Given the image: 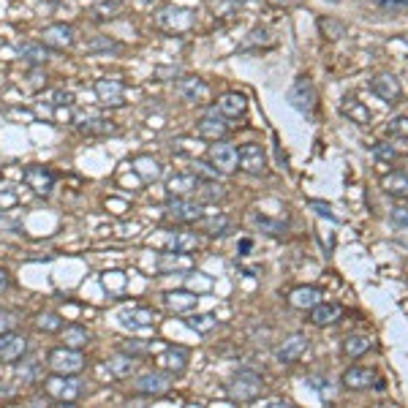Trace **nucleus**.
<instances>
[{
  "label": "nucleus",
  "mask_w": 408,
  "mask_h": 408,
  "mask_svg": "<svg viewBox=\"0 0 408 408\" xmlns=\"http://www.w3.org/2000/svg\"><path fill=\"white\" fill-rule=\"evenodd\" d=\"M44 392L57 403H76L85 395V381L76 375H66V373H52L44 381Z\"/></svg>",
  "instance_id": "obj_1"
},
{
  "label": "nucleus",
  "mask_w": 408,
  "mask_h": 408,
  "mask_svg": "<svg viewBox=\"0 0 408 408\" xmlns=\"http://www.w3.org/2000/svg\"><path fill=\"white\" fill-rule=\"evenodd\" d=\"M229 397L234 403H250V400H256L262 392H264V381H262V375L253 371H240L234 378L229 381Z\"/></svg>",
  "instance_id": "obj_2"
},
{
  "label": "nucleus",
  "mask_w": 408,
  "mask_h": 408,
  "mask_svg": "<svg viewBox=\"0 0 408 408\" xmlns=\"http://www.w3.org/2000/svg\"><path fill=\"white\" fill-rule=\"evenodd\" d=\"M88 359L79 354V349H69V346H60L52 349L47 354V368L52 373H66V375H76V373L85 371Z\"/></svg>",
  "instance_id": "obj_3"
},
{
  "label": "nucleus",
  "mask_w": 408,
  "mask_h": 408,
  "mask_svg": "<svg viewBox=\"0 0 408 408\" xmlns=\"http://www.w3.org/2000/svg\"><path fill=\"white\" fill-rule=\"evenodd\" d=\"M202 213H204L202 202H194L188 196H172V202L163 207L166 221H172V223H196Z\"/></svg>",
  "instance_id": "obj_4"
},
{
  "label": "nucleus",
  "mask_w": 408,
  "mask_h": 408,
  "mask_svg": "<svg viewBox=\"0 0 408 408\" xmlns=\"http://www.w3.org/2000/svg\"><path fill=\"white\" fill-rule=\"evenodd\" d=\"M237 166L245 172V175H253V177H262L267 172V153L262 144L256 142H245L240 150H237Z\"/></svg>",
  "instance_id": "obj_5"
},
{
  "label": "nucleus",
  "mask_w": 408,
  "mask_h": 408,
  "mask_svg": "<svg viewBox=\"0 0 408 408\" xmlns=\"http://www.w3.org/2000/svg\"><path fill=\"white\" fill-rule=\"evenodd\" d=\"M41 44H47L49 49H71L76 44V30L69 22H54V25H47L41 30Z\"/></svg>",
  "instance_id": "obj_6"
},
{
  "label": "nucleus",
  "mask_w": 408,
  "mask_h": 408,
  "mask_svg": "<svg viewBox=\"0 0 408 408\" xmlns=\"http://www.w3.org/2000/svg\"><path fill=\"white\" fill-rule=\"evenodd\" d=\"M169 390H172V378H169V373L163 371L142 373V375L134 381V392L142 395V397H161V395H166Z\"/></svg>",
  "instance_id": "obj_7"
},
{
  "label": "nucleus",
  "mask_w": 408,
  "mask_h": 408,
  "mask_svg": "<svg viewBox=\"0 0 408 408\" xmlns=\"http://www.w3.org/2000/svg\"><path fill=\"white\" fill-rule=\"evenodd\" d=\"M196 22V14L191 8H180V6H166L158 14V25L163 30H172V33H185L191 30Z\"/></svg>",
  "instance_id": "obj_8"
},
{
  "label": "nucleus",
  "mask_w": 408,
  "mask_h": 408,
  "mask_svg": "<svg viewBox=\"0 0 408 408\" xmlns=\"http://www.w3.org/2000/svg\"><path fill=\"white\" fill-rule=\"evenodd\" d=\"M286 98H288V104L297 109V112L310 115L313 107H316V88H313V82H310L308 76H300V79L291 85Z\"/></svg>",
  "instance_id": "obj_9"
},
{
  "label": "nucleus",
  "mask_w": 408,
  "mask_h": 408,
  "mask_svg": "<svg viewBox=\"0 0 408 408\" xmlns=\"http://www.w3.org/2000/svg\"><path fill=\"white\" fill-rule=\"evenodd\" d=\"M54 172L52 169H47V166H38V163H33V166H25L22 169V182L30 188V191H36V194L47 196L49 191L54 188Z\"/></svg>",
  "instance_id": "obj_10"
},
{
  "label": "nucleus",
  "mask_w": 408,
  "mask_h": 408,
  "mask_svg": "<svg viewBox=\"0 0 408 408\" xmlns=\"http://www.w3.org/2000/svg\"><path fill=\"white\" fill-rule=\"evenodd\" d=\"M229 134V123H226V117L213 109L210 115H204L199 123H196V136L199 139H210V142H218V139H223Z\"/></svg>",
  "instance_id": "obj_11"
},
{
  "label": "nucleus",
  "mask_w": 408,
  "mask_h": 408,
  "mask_svg": "<svg viewBox=\"0 0 408 408\" xmlns=\"http://www.w3.org/2000/svg\"><path fill=\"white\" fill-rule=\"evenodd\" d=\"M188 362H191V351L185 346H169L158 356V368L163 373H169V375H182L188 371Z\"/></svg>",
  "instance_id": "obj_12"
},
{
  "label": "nucleus",
  "mask_w": 408,
  "mask_h": 408,
  "mask_svg": "<svg viewBox=\"0 0 408 408\" xmlns=\"http://www.w3.org/2000/svg\"><path fill=\"white\" fill-rule=\"evenodd\" d=\"M28 349H30V340L28 335H19V332H6V335H0V359L3 362H17L22 356L28 354Z\"/></svg>",
  "instance_id": "obj_13"
},
{
  "label": "nucleus",
  "mask_w": 408,
  "mask_h": 408,
  "mask_svg": "<svg viewBox=\"0 0 408 408\" xmlns=\"http://www.w3.org/2000/svg\"><path fill=\"white\" fill-rule=\"evenodd\" d=\"M177 95L182 101H191V104H204L210 88L202 76H180L177 79Z\"/></svg>",
  "instance_id": "obj_14"
},
{
  "label": "nucleus",
  "mask_w": 408,
  "mask_h": 408,
  "mask_svg": "<svg viewBox=\"0 0 408 408\" xmlns=\"http://www.w3.org/2000/svg\"><path fill=\"white\" fill-rule=\"evenodd\" d=\"M95 95L104 107H123L125 104V88L120 79H109V76L98 79L95 82Z\"/></svg>",
  "instance_id": "obj_15"
},
{
  "label": "nucleus",
  "mask_w": 408,
  "mask_h": 408,
  "mask_svg": "<svg viewBox=\"0 0 408 408\" xmlns=\"http://www.w3.org/2000/svg\"><path fill=\"white\" fill-rule=\"evenodd\" d=\"M210 163H213L221 175H229V172H234V169H237V147L218 139V144L210 147Z\"/></svg>",
  "instance_id": "obj_16"
},
{
  "label": "nucleus",
  "mask_w": 408,
  "mask_h": 408,
  "mask_svg": "<svg viewBox=\"0 0 408 408\" xmlns=\"http://www.w3.org/2000/svg\"><path fill=\"white\" fill-rule=\"evenodd\" d=\"M371 90L381 101H387V104H395L403 95V85H400V79L395 74H378L371 82Z\"/></svg>",
  "instance_id": "obj_17"
},
{
  "label": "nucleus",
  "mask_w": 408,
  "mask_h": 408,
  "mask_svg": "<svg viewBox=\"0 0 408 408\" xmlns=\"http://www.w3.org/2000/svg\"><path fill=\"white\" fill-rule=\"evenodd\" d=\"M308 349H310V340L305 335H291L284 340V346L278 349V362H284V365H294V362H300L302 356L308 354Z\"/></svg>",
  "instance_id": "obj_18"
},
{
  "label": "nucleus",
  "mask_w": 408,
  "mask_h": 408,
  "mask_svg": "<svg viewBox=\"0 0 408 408\" xmlns=\"http://www.w3.org/2000/svg\"><path fill=\"white\" fill-rule=\"evenodd\" d=\"M218 112L226 117V120H237V117H243L245 112H248V98L243 95V93H223L221 98H218Z\"/></svg>",
  "instance_id": "obj_19"
},
{
  "label": "nucleus",
  "mask_w": 408,
  "mask_h": 408,
  "mask_svg": "<svg viewBox=\"0 0 408 408\" xmlns=\"http://www.w3.org/2000/svg\"><path fill=\"white\" fill-rule=\"evenodd\" d=\"M161 250H177V253H191V250L199 248V240L196 234H188V231H166V240L163 243H156Z\"/></svg>",
  "instance_id": "obj_20"
},
{
  "label": "nucleus",
  "mask_w": 408,
  "mask_h": 408,
  "mask_svg": "<svg viewBox=\"0 0 408 408\" xmlns=\"http://www.w3.org/2000/svg\"><path fill=\"white\" fill-rule=\"evenodd\" d=\"M343 308L335 305V302H319L316 308H310V324H316V327H332L337 321L343 319Z\"/></svg>",
  "instance_id": "obj_21"
},
{
  "label": "nucleus",
  "mask_w": 408,
  "mask_h": 408,
  "mask_svg": "<svg viewBox=\"0 0 408 408\" xmlns=\"http://www.w3.org/2000/svg\"><path fill=\"white\" fill-rule=\"evenodd\" d=\"M321 288L316 286H297L291 294H288V305L291 308H297V310H310V308H316L321 302Z\"/></svg>",
  "instance_id": "obj_22"
},
{
  "label": "nucleus",
  "mask_w": 408,
  "mask_h": 408,
  "mask_svg": "<svg viewBox=\"0 0 408 408\" xmlns=\"http://www.w3.org/2000/svg\"><path fill=\"white\" fill-rule=\"evenodd\" d=\"M373 381H375V371L373 368H349V371L343 373V387L346 390H371Z\"/></svg>",
  "instance_id": "obj_23"
},
{
  "label": "nucleus",
  "mask_w": 408,
  "mask_h": 408,
  "mask_svg": "<svg viewBox=\"0 0 408 408\" xmlns=\"http://www.w3.org/2000/svg\"><path fill=\"white\" fill-rule=\"evenodd\" d=\"M19 57L28 66H44L49 60V47L41 41H25V44H19Z\"/></svg>",
  "instance_id": "obj_24"
},
{
  "label": "nucleus",
  "mask_w": 408,
  "mask_h": 408,
  "mask_svg": "<svg viewBox=\"0 0 408 408\" xmlns=\"http://www.w3.org/2000/svg\"><path fill=\"white\" fill-rule=\"evenodd\" d=\"M199 182H202V180L196 177V175H175V177L166 180V194L169 196H191V194H196Z\"/></svg>",
  "instance_id": "obj_25"
},
{
  "label": "nucleus",
  "mask_w": 408,
  "mask_h": 408,
  "mask_svg": "<svg viewBox=\"0 0 408 408\" xmlns=\"http://www.w3.org/2000/svg\"><path fill=\"white\" fill-rule=\"evenodd\" d=\"M163 302H166V308H169V310H175V313H188V310H194V308H196L199 297H196L194 291L180 288V291H169V294L163 297Z\"/></svg>",
  "instance_id": "obj_26"
},
{
  "label": "nucleus",
  "mask_w": 408,
  "mask_h": 408,
  "mask_svg": "<svg viewBox=\"0 0 408 408\" xmlns=\"http://www.w3.org/2000/svg\"><path fill=\"white\" fill-rule=\"evenodd\" d=\"M117 319H120V327H125V330H144V327L153 324V310H147V308H131V310H123Z\"/></svg>",
  "instance_id": "obj_27"
},
{
  "label": "nucleus",
  "mask_w": 408,
  "mask_h": 408,
  "mask_svg": "<svg viewBox=\"0 0 408 408\" xmlns=\"http://www.w3.org/2000/svg\"><path fill=\"white\" fill-rule=\"evenodd\" d=\"M196 223L202 226V231H207V234L215 237V234H223V231L229 229V215L218 213V210H204Z\"/></svg>",
  "instance_id": "obj_28"
},
{
  "label": "nucleus",
  "mask_w": 408,
  "mask_h": 408,
  "mask_svg": "<svg viewBox=\"0 0 408 408\" xmlns=\"http://www.w3.org/2000/svg\"><path fill=\"white\" fill-rule=\"evenodd\" d=\"M340 112H343L349 120H354V123H359V125L371 123V109L365 107L359 98H354V95H346V98H343Z\"/></svg>",
  "instance_id": "obj_29"
},
{
  "label": "nucleus",
  "mask_w": 408,
  "mask_h": 408,
  "mask_svg": "<svg viewBox=\"0 0 408 408\" xmlns=\"http://www.w3.org/2000/svg\"><path fill=\"white\" fill-rule=\"evenodd\" d=\"M134 172H136V177H142L144 182H156V180H161V175H163V166H161V161L150 158V156H142V158L134 161Z\"/></svg>",
  "instance_id": "obj_30"
},
{
  "label": "nucleus",
  "mask_w": 408,
  "mask_h": 408,
  "mask_svg": "<svg viewBox=\"0 0 408 408\" xmlns=\"http://www.w3.org/2000/svg\"><path fill=\"white\" fill-rule=\"evenodd\" d=\"M90 340H93V335L85 324H69L63 330V343L69 349H85V346H90Z\"/></svg>",
  "instance_id": "obj_31"
},
{
  "label": "nucleus",
  "mask_w": 408,
  "mask_h": 408,
  "mask_svg": "<svg viewBox=\"0 0 408 408\" xmlns=\"http://www.w3.org/2000/svg\"><path fill=\"white\" fill-rule=\"evenodd\" d=\"M161 272H172V269H191V259L188 253H177V250H163L156 262Z\"/></svg>",
  "instance_id": "obj_32"
},
{
  "label": "nucleus",
  "mask_w": 408,
  "mask_h": 408,
  "mask_svg": "<svg viewBox=\"0 0 408 408\" xmlns=\"http://www.w3.org/2000/svg\"><path fill=\"white\" fill-rule=\"evenodd\" d=\"M79 131L90 134V136H107V134H117V125L107 120V117H90V120L79 125Z\"/></svg>",
  "instance_id": "obj_33"
},
{
  "label": "nucleus",
  "mask_w": 408,
  "mask_h": 408,
  "mask_svg": "<svg viewBox=\"0 0 408 408\" xmlns=\"http://www.w3.org/2000/svg\"><path fill=\"white\" fill-rule=\"evenodd\" d=\"M384 191L390 196H397V199H406L408 196V175L406 172H392V175H387L384 177Z\"/></svg>",
  "instance_id": "obj_34"
},
{
  "label": "nucleus",
  "mask_w": 408,
  "mask_h": 408,
  "mask_svg": "<svg viewBox=\"0 0 408 408\" xmlns=\"http://www.w3.org/2000/svg\"><path fill=\"white\" fill-rule=\"evenodd\" d=\"M196 196H199V202H223L226 199V188L218 180H207V182H199Z\"/></svg>",
  "instance_id": "obj_35"
},
{
  "label": "nucleus",
  "mask_w": 408,
  "mask_h": 408,
  "mask_svg": "<svg viewBox=\"0 0 408 408\" xmlns=\"http://www.w3.org/2000/svg\"><path fill=\"white\" fill-rule=\"evenodd\" d=\"M134 365H136V362H134V356L125 354V351H123V354H117V356H112V359L107 362L109 373H112L115 378H128V375L134 373Z\"/></svg>",
  "instance_id": "obj_36"
},
{
  "label": "nucleus",
  "mask_w": 408,
  "mask_h": 408,
  "mask_svg": "<svg viewBox=\"0 0 408 408\" xmlns=\"http://www.w3.org/2000/svg\"><path fill=\"white\" fill-rule=\"evenodd\" d=\"M185 324H188L194 332H199V335H207V332H213L215 327H218V319H215L213 313H199V316H188Z\"/></svg>",
  "instance_id": "obj_37"
},
{
  "label": "nucleus",
  "mask_w": 408,
  "mask_h": 408,
  "mask_svg": "<svg viewBox=\"0 0 408 408\" xmlns=\"http://www.w3.org/2000/svg\"><path fill=\"white\" fill-rule=\"evenodd\" d=\"M36 330L38 332H63V319H60V313H52V310L38 313Z\"/></svg>",
  "instance_id": "obj_38"
},
{
  "label": "nucleus",
  "mask_w": 408,
  "mask_h": 408,
  "mask_svg": "<svg viewBox=\"0 0 408 408\" xmlns=\"http://www.w3.org/2000/svg\"><path fill=\"white\" fill-rule=\"evenodd\" d=\"M343 351L351 356V359H356V356H362L365 351H371V337L365 335H351L346 343H343Z\"/></svg>",
  "instance_id": "obj_39"
},
{
  "label": "nucleus",
  "mask_w": 408,
  "mask_h": 408,
  "mask_svg": "<svg viewBox=\"0 0 408 408\" xmlns=\"http://www.w3.org/2000/svg\"><path fill=\"white\" fill-rule=\"evenodd\" d=\"M123 49V44L120 41H115V38L109 36H98L93 38V41H88V52H120Z\"/></svg>",
  "instance_id": "obj_40"
},
{
  "label": "nucleus",
  "mask_w": 408,
  "mask_h": 408,
  "mask_svg": "<svg viewBox=\"0 0 408 408\" xmlns=\"http://www.w3.org/2000/svg\"><path fill=\"white\" fill-rule=\"evenodd\" d=\"M191 175H196V177L202 180V182H207V180H218L221 177V172L215 169L210 161H194V166H191Z\"/></svg>",
  "instance_id": "obj_41"
},
{
  "label": "nucleus",
  "mask_w": 408,
  "mask_h": 408,
  "mask_svg": "<svg viewBox=\"0 0 408 408\" xmlns=\"http://www.w3.org/2000/svg\"><path fill=\"white\" fill-rule=\"evenodd\" d=\"M319 28H321V33H324V38H340V36H346V25L343 22H337V19H319Z\"/></svg>",
  "instance_id": "obj_42"
},
{
  "label": "nucleus",
  "mask_w": 408,
  "mask_h": 408,
  "mask_svg": "<svg viewBox=\"0 0 408 408\" xmlns=\"http://www.w3.org/2000/svg\"><path fill=\"white\" fill-rule=\"evenodd\" d=\"M253 221H256V226L262 231H267V234H275V237H281L286 231V226L281 223V221H269L267 215H253Z\"/></svg>",
  "instance_id": "obj_43"
},
{
  "label": "nucleus",
  "mask_w": 408,
  "mask_h": 408,
  "mask_svg": "<svg viewBox=\"0 0 408 408\" xmlns=\"http://www.w3.org/2000/svg\"><path fill=\"white\" fill-rule=\"evenodd\" d=\"M120 6H123L120 0H104V3H95V6H93V14H95L98 19L115 17V14L120 11Z\"/></svg>",
  "instance_id": "obj_44"
},
{
  "label": "nucleus",
  "mask_w": 408,
  "mask_h": 408,
  "mask_svg": "<svg viewBox=\"0 0 408 408\" xmlns=\"http://www.w3.org/2000/svg\"><path fill=\"white\" fill-rule=\"evenodd\" d=\"M17 324H19L17 310L0 308V335H6V332H11V330H17Z\"/></svg>",
  "instance_id": "obj_45"
},
{
  "label": "nucleus",
  "mask_w": 408,
  "mask_h": 408,
  "mask_svg": "<svg viewBox=\"0 0 408 408\" xmlns=\"http://www.w3.org/2000/svg\"><path fill=\"white\" fill-rule=\"evenodd\" d=\"M172 147H175V153H182V156H194L199 144H196L194 139H175V142H172Z\"/></svg>",
  "instance_id": "obj_46"
},
{
  "label": "nucleus",
  "mask_w": 408,
  "mask_h": 408,
  "mask_svg": "<svg viewBox=\"0 0 408 408\" xmlns=\"http://www.w3.org/2000/svg\"><path fill=\"white\" fill-rule=\"evenodd\" d=\"M390 134L392 136H406L408 139V117H395L390 123Z\"/></svg>",
  "instance_id": "obj_47"
},
{
  "label": "nucleus",
  "mask_w": 408,
  "mask_h": 408,
  "mask_svg": "<svg viewBox=\"0 0 408 408\" xmlns=\"http://www.w3.org/2000/svg\"><path fill=\"white\" fill-rule=\"evenodd\" d=\"M373 153H375L378 158H384V161H395V158H397V150H395L392 144H387V142L375 144V147H373Z\"/></svg>",
  "instance_id": "obj_48"
},
{
  "label": "nucleus",
  "mask_w": 408,
  "mask_h": 408,
  "mask_svg": "<svg viewBox=\"0 0 408 408\" xmlns=\"http://www.w3.org/2000/svg\"><path fill=\"white\" fill-rule=\"evenodd\" d=\"M147 349H150V343H147V340H131L128 346H123V351H125V354H131V356L144 354Z\"/></svg>",
  "instance_id": "obj_49"
},
{
  "label": "nucleus",
  "mask_w": 408,
  "mask_h": 408,
  "mask_svg": "<svg viewBox=\"0 0 408 408\" xmlns=\"http://www.w3.org/2000/svg\"><path fill=\"white\" fill-rule=\"evenodd\" d=\"M375 6H381L387 11H400V8H408V0H375Z\"/></svg>",
  "instance_id": "obj_50"
},
{
  "label": "nucleus",
  "mask_w": 408,
  "mask_h": 408,
  "mask_svg": "<svg viewBox=\"0 0 408 408\" xmlns=\"http://www.w3.org/2000/svg\"><path fill=\"white\" fill-rule=\"evenodd\" d=\"M310 207L321 215V218H330V221H337V215L332 213V207L330 204H324V202H310Z\"/></svg>",
  "instance_id": "obj_51"
},
{
  "label": "nucleus",
  "mask_w": 408,
  "mask_h": 408,
  "mask_svg": "<svg viewBox=\"0 0 408 408\" xmlns=\"http://www.w3.org/2000/svg\"><path fill=\"white\" fill-rule=\"evenodd\" d=\"M17 204V194L14 191H6V194H0V210H6V207H14Z\"/></svg>",
  "instance_id": "obj_52"
},
{
  "label": "nucleus",
  "mask_w": 408,
  "mask_h": 408,
  "mask_svg": "<svg viewBox=\"0 0 408 408\" xmlns=\"http://www.w3.org/2000/svg\"><path fill=\"white\" fill-rule=\"evenodd\" d=\"M392 221H395V223H400V226H408V210H406V207L395 210V213H392Z\"/></svg>",
  "instance_id": "obj_53"
},
{
  "label": "nucleus",
  "mask_w": 408,
  "mask_h": 408,
  "mask_svg": "<svg viewBox=\"0 0 408 408\" xmlns=\"http://www.w3.org/2000/svg\"><path fill=\"white\" fill-rule=\"evenodd\" d=\"M8 286H11V275H8V269H3V267H0V294H3Z\"/></svg>",
  "instance_id": "obj_54"
},
{
  "label": "nucleus",
  "mask_w": 408,
  "mask_h": 408,
  "mask_svg": "<svg viewBox=\"0 0 408 408\" xmlns=\"http://www.w3.org/2000/svg\"><path fill=\"white\" fill-rule=\"evenodd\" d=\"M269 6H278V8H288V6H297L302 0H267Z\"/></svg>",
  "instance_id": "obj_55"
},
{
  "label": "nucleus",
  "mask_w": 408,
  "mask_h": 408,
  "mask_svg": "<svg viewBox=\"0 0 408 408\" xmlns=\"http://www.w3.org/2000/svg\"><path fill=\"white\" fill-rule=\"evenodd\" d=\"M250 248H253V243H250V240H243V243H240V250H243V256H245Z\"/></svg>",
  "instance_id": "obj_56"
},
{
  "label": "nucleus",
  "mask_w": 408,
  "mask_h": 408,
  "mask_svg": "<svg viewBox=\"0 0 408 408\" xmlns=\"http://www.w3.org/2000/svg\"><path fill=\"white\" fill-rule=\"evenodd\" d=\"M403 163H406V166H403V172L408 175V156H406V161H403Z\"/></svg>",
  "instance_id": "obj_57"
},
{
  "label": "nucleus",
  "mask_w": 408,
  "mask_h": 408,
  "mask_svg": "<svg viewBox=\"0 0 408 408\" xmlns=\"http://www.w3.org/2000/svg\"><path fill=\"white\" fill-rule=\"evenodd\" d=\"M144 3H158V0H144Z\"/></svg>",
  "instance_id": "obj_58"
}]
</instances>
